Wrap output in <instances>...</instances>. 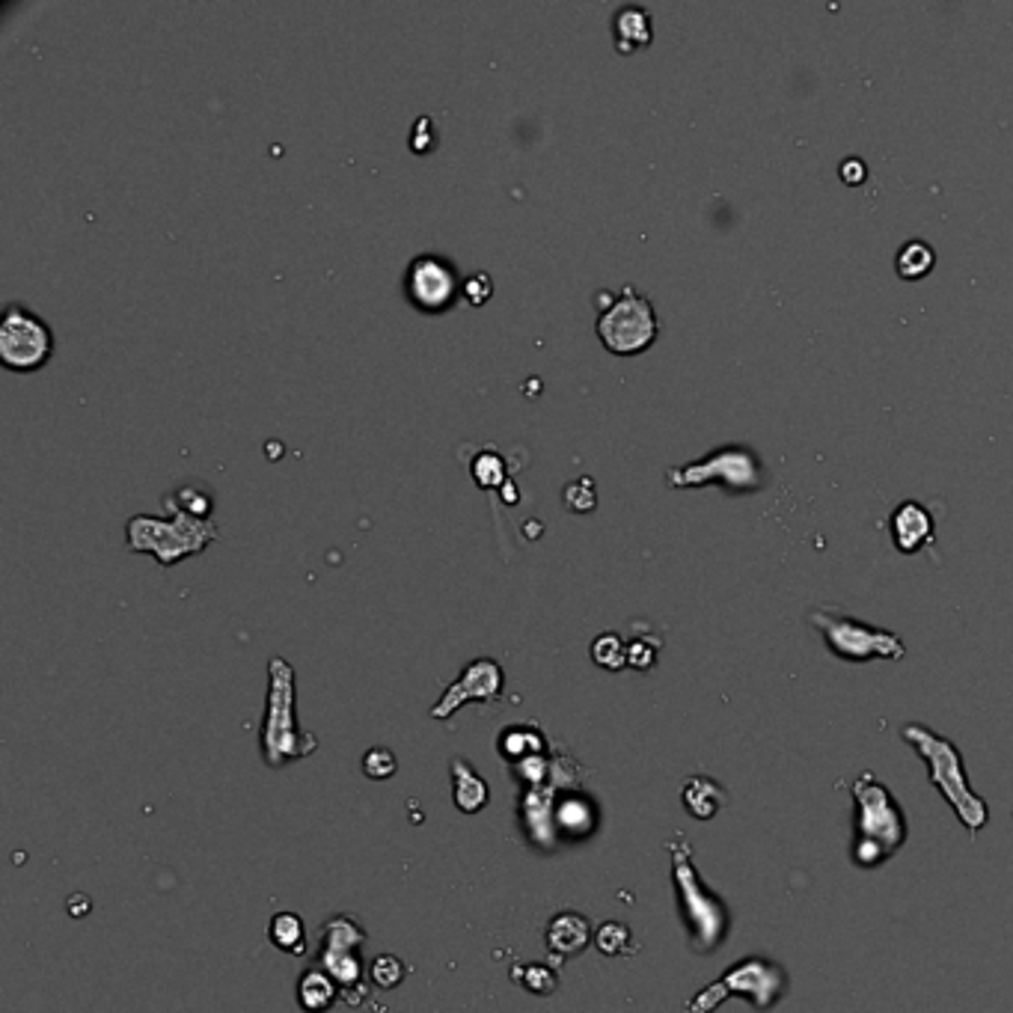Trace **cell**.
<instances>
[{
    "label": "cell",
    "instance_id": "29",
    "mask_svg": "<svg viewBox=\"0 0 1013 1013\" xmlns=\"http://www.w3.org/2000/svg\"><path fill=\"white\" fill-rule=\"evenodd\" d=\"M654 660H657V643L654 639H634L627 645V666L645 672V669H651Z\"/></svg>",
    "mask_w": 1013,
    "mask_h": 1013
},
{
    "label": "cell",
    "instance_id": "21",
    "mask_svg": "<svg viewBox=\"0 0 1013 1013\" xmlns=\"http://www.w3.org/2000/svg\"><path fill=\"white\" fill-rule=\"evenodd\" d=\"M592 660L606 672H618L627 666V645L618 634H601L592 643Z\"/></svg>",
    "mask_w": 1013,
    "mask_h": 1013
},
{
    "label": "cell",
    "instance_id": "16",
    "mask_svg": "<svg viewBox=\"0 0 1013 1013\" xmlns=\"http://www.w3.org/2000/svg\"><path fill=\"white\" fill-rule=\"evenodd\" d=\"M725 796H729L725 787L717 785L713 779L692 776L683 785V808L692 817H699V821H713V817L720 815L722 805H725Z\"/></svg>",
    "mask_w": 1013,
    "mask_h": 1013
},
{
    "label": "cell",
    "instance_id": "10",
    "mask_svg": "<svg viewBox=\"0 0 1013 1013\" xmlns=\"http://www.w3.org/2000/svg\"><path fill=\"white\" fill-rule=\"evenodd\" d=\"M464 276L458 274L452 259L437 253H419L405 268V297L419 313H449L461 297Z\"/></svg>",
    "mask_w": 1013,
    "mask_h": 1013
},
{
    "label": "cell",
    "instance_id": "25",
    "mask_svg": "<svg viewBox=\"0 0 1013 1013\" xmlns=\"http://www.w3.org/2000/svg\"><path fill=\"white\" fill-rule=\"evenodd\" d=\"M930 268H933V250H930L928 244H921V241H909V244L900 250V257H898L900 276L916 280V276L928 274Z\"/></svg>",
    "mask_w": 1013,
    "mask_h": 1013
},
{
    "label": "cell",
    "instance_id": "4",
    "mask_svg": "<svg viewBox=\"0 0 1013 1013\" xmlns=\"http://www.w3.org/2000/svg\"><path fill=\"white\" fill-rule=\"evenodd\" d=\"M904 740L909 746L916 749L930 767V785L939 787L942 796L948 800V805L954 808L960 824L967 826L969 833L975 835L981 826H986L990 821V808L981 796L969 787L967 770H963V758L960 749L951 743L948 738H939L925 725H904Z\"/></svg>",
    "mask_w": 1013,
    "mask_h": 1013
},
{
    "label": "cell",
    "instance_id": "8",
    "mask_svg": "<svg viewBox=\"0 0 1013 1013\" xmlns=\"http://www.w3.org/2000/svg\"><path fill=\"white\" fill-rule=\"evenodd\" d=\"M54 354V331L24 303H10L0 315V361L12 372L42 369Z\"/></svg>",
    "mask_w": 1013,
    "mask_h": 1013
},
{
    "label": "cell",
    "instance_id": "2",
    "mask_svg": "<svg viewBox=\"0 0 1013 1013\" xmlns=\"http://www.w3.org/2000/svg\"><path fill=\"white\" fill-rule=\"evenodd\" d=\"M853 796L859 805V821H856V844H853V859L863 868H877L891 859L907 842V817L874 773H863L853 782Z\"/></svg>",
    "mask_w": 1013,
    "mask_h": 1013
},
{
    "label": "cell",
    "instance_id": "5",
    "mask_svg": "<svg viewBox=\"0 0 1013 1013\" xmlns=\"http://www.w3.org/2000/svg\"><path fill=\"white\" fill-rule=\"evenodd\" d=\"M666 847L672 853L675 889L681 898L683 921L690 930L692 948L699 954H711L713 948L720 946L722 933L729 930V907L701 883V877L692 868V847L687 844V835L678 833Z\"/></svg>",
    "mask_w": 1013,
    "mask_h": 1013
},
{
    "label": "cell",
    "instance_id": "7",
    "mask_svg": "<svg viewBox=\"0 0 1013 1013\" xmlns=\"http://www.w3.org/2000/svg\"><path fill=\"white\" fill-rule=\"evenodd\" d=\"M787 986L785 969L776 967L773 960H761V957H746L738 960L734 967L713 984H708L690 1002V1013H713L731 995H743L755 1004L758 1011H767L770 1004L782 999Z\"/></svg>",
    "mask_w": 1013,
    "mask_h": 1013
},
{
    "label": "cell",
    "instance_id": "20",
    "mask_svg": "<svg viewBox=\"0 0 1013 1013\" xmlns=\"http://www.w3.org/2000/svg\"><path fill=\"white\" fill-rule=\"evenodd\" d=\"M512 978L526 990V993L535 995L556 993V986H560L556 969L547 967V963H518V967L512 969Z\"/></svg>",
    "mask_w": 1013,
    "mask_h": 1013
},
{
    "label": "cell",
    "instance_id": "3",
    "mask_svg": "<svg viewBox=\"0 0 1013 1013\" xmlns=\"http://www.w3.org/2000/svg\"><path fill=\"white\" fill-rule=\"evenodd\" d=\"M218 523L202 521L194 514L170 512V518L158 514H134L125 523V544L134 553H149L158 565L173 568L188 556H199L202 550L218 541Z\"/></svg>",
    "mask_w": 1013,
    "mask_h": 1013
},
{
    "label": "cell",
    "instance_id": "28",
    "mask_svg": "<svg viewBox=\"0 0 1013 1013\" xmlns=\"http://www.w3.org/2000/svg\"><path fill=\"white\" fill-rule=\"evenodd\" d=\"M461 294H464L467 303H473V306H482L488 297L493 294V280L488 271H473V274L464 276V285H461Z\"/></svg>",
    "mask_w": 1013,
    "mask_h": 1013
},
{
    "label": "cell",
    "instance_id": "22",
    "mask_svg": "<svg viewBox=\"0 0 1013 1013\" xmlns=\"http://www.w3.org/2000/svg\"><path fill=\"white\" fill-rule=\"evenodd\" d=\"M630 939L634 937H630V928H627V925H622V921H606V925L597 928L595 946L601 948V954L606 957H627L636 951V946Z\"/></svg>",
    "mask_w": 1013,
    "mask_h": 1013
},
{
    "label": "cell",
    "instance_id": "23",
    "mask_svg": "<svg viewBox=\"0 0 1013 1013\" xmlns=\"http://www.w3.org/2000/svg\"><path fill=\"white\" fill-rule=\"evenodd\" d=\"M473 482L484 491H491V488H502L505 484V461H502V455L497 449H482V452L473 458Z\"/></svg>",
    "mask_w": 1013,
    "mask_h": 1013
},
{
    "label": "cell",
    "instance_id": "9",
    "mask_svg": "<svg viewBox=\"0 0 1013 1013\" xmlns=\"http://www.w3.org/2000/svg\"><path fill=\"white\" fill-rule=\"evenodd\" d=\"M366 942V930L348 916H333L322 925V948L318 960L327 975L340 984V999L348 1004H361L366 999L363 990V957L361 946Z\"/></svg>",
    "mask_w": 1013,
    "mask_h": 1013
},
{
    "label": "cell",
    "instance_id": "1",
    "mask_svg": "<svg viewBox=\"0 0 1013 1013\" xmlns=\"http://www.w3.org/2000/svg\"><path fill=\"white\" fill-rule=\"evenodd\" d=\"M259 746L268 767H285L292 761L310 758L318 749V740L297 722L294 704V669L283 657H271L268 664V701L265 720L259 731Z\"/></svg>",
    "mask_w": 1013,
    "mask_h": 1013
},
{
    "label": "cell",
    "instance_id": "13",
    "mask_svg": "<svg viewBox=\"0 0 1013 1013\" xmlns=\"http://www.w3.org/2000/svg\"><path fill=\"white\" fill-rule=\"evenodd\" d=\"M547 948L556 957V967L565 957H577L579 951H586V946L592 942V928L579 912H560L553 916V921L547 925Z\"/></svg>",
    "mask_w": 1013,
    "mask_h": 1013
},
{
    "label": "cell",
    "instance_id": "12",
    "mask_svg": "<svg viewBox=\"0 0 1013 1013\" xmlns=\"http://www.w3.org/2000/svg\"><path fill=\"white\" fill-rule=\"evenodd\" d=\"M502 666L491 657H479L470 660L464 666V672L458 675V681H452L443 690L440 701L431 708V720H449L452 713H458L470 701H493L502 696Z\"/></svg>",
    "mask_w": 1013,
    "mask_h": 1013
},
{
    "label": "cell",
    "instance_id": "27",
    "mask_svg": "<svg viewBox=\"0 0 1013 1013\" xmlns=\"http://www.w3.org/2000/svg\"><path fill=\"white\" fill-rule=\"evenodd\" d=\"M398 770V758L393 755V749L387 746H372L366 755H363V773L372 782H380V779H393Z\"/></svg>",
    "mask_w": 1013,
    "mask_h": 1013
},
{
    "label": "cell",
    "instance_id": "17",
    "mask_svg": "<svg viewBox=\"0 0 1013 1013\" xmlns=\"http://www.w3.org/2000/svg\"><path fill=\"white\" fill-rule=\"evenodd\" d=\"M613 33H616V45L622 51H636L651 42V15L643 7H622L613 19Z\"/></svg>",
    "mask_w": 1013,
    "mask_h": 1013
},
{
    "label": "cell",
    "instance_id": "26",
    "mask_svg": "<svg viewBox=\"0 0 1013 1013\" xmlns=\"http://www.w3.org/2000/svg\"><path fill=\"white\" fill-rule=\"evenodd\" d=\"M562 502H565V509H571V512H592L597 502L595 482H592L588 476H579V479H574V482H568L562 488Z\"/></svg>",
    "mask_w": 1013,
    "mask_h": 1013
},
{
    "label": "cell",
    "instance_id": "6",
    "mask_svg": "<svg viewBox=\"0 0 1013 1013\" xmlns=\"http://www.w3.org/2000/svg\"><path fill=\"white\" fill-rule=\"evenodd\" d=\"M601 313H597V336L606 351L618 357L639 354L657 340V315L651 301L634 285H625L618 294H601Z\"/></svg>",
    "mask_w": 1013,
    "mask_h": 1013
},
{
    "label": "cell",
    "instance_id": "18",
    "mask_svg": "<svg viewBox=\"0 0 1013 1013\" xmlns=\"http://www.w3.org/2000/svg\"><path fill=\"white\" fill-rule=\"evenodd\" d=\"M268 939L271 946L280 948L283 954L303 957L306 954V928L297 912H276L271 925H268Z\"/></svg>",
    "mask_w": 1013,
    "mask_h": 1013
},
{
    "label": "cell",
    "instance_id": "24",
    "mask_svg": "<svg viewBox=\"0 0 1013 1013\" xmlns=\"http://www.w3.org/2000/svg\"><path fill=\"white\" fill-rule=\"evenodd\" d=\"M369 978L372 984L380 986V990H396V986L408 978V967H405L396 954H378L372 960Z\"/></svg>",
    "mask_w": 1013,
    "mask_h": 1013
},
{
    "label": "cell",
    "instance_id": "11",
    "mask_svg": "<svg viewBox=\"0 0 1013 1013\" xmlns=\"http://www.w3.org/2000/svg\"><path fill=\"white\" fill-rule=\"evenodd\" d=\"M812 622L821 627V634L826 636L833 654L842 657V660L865 664V660H874V657H883V660H900L904 657V645L889 630H877V627L856 622V618L833 616L826 609L824 613H812Z\"/></svg>",
    "mask_w": 1013,
    "mask_h": 1013
},
{
    "label": "cell",
    "instance_id": "19",
    "mask_svg": "<svg viewBox=\"0 0 1013 1013\" xmlns=\"http://www.w3.org/2000/svg\"><path fill=\"white\" fill-rule=\"evenodd\" d=\"M164 505L170 512L194 514V518H202V521H211V514H215V497L206 488H199V484H181V488L164 497Z\"/></svg>",
    "mask_w": 1013,
    "mask_h": 1013
},
{
    "label": "cell",
    "instance_id": "15",
    "mask_svg": "<svg viewBox=\"0 0 1013 1013\" xmlns=\"http://www.w3.org/2000/svg\"><path fill=\"white\" fill-rule=\"evenodd\" d=\"M340 999V984L324 969H306L297 978V1004L306 1013H327Z\"/></svg>",
    "mask_w": 1013,
    "mask_h": 1013
},
{
    "label": "cell",
    "instance_id": "14",
    "mask_svg": "<svg viewBox=\"0 0 1013 1013\" xmlns=\"http://www.w3.org/2000/svg\"><path fill=\"white\" fill-rule=\"evenodd\" d=\"M449 770H452V794L458 812H464V815L482 812L484 805H488V800H491L488 782L467 764L464 758H455Z\"/></svg>",
    "mask_w": 1013,
    "mask_h": 1013
}]
</instances>
